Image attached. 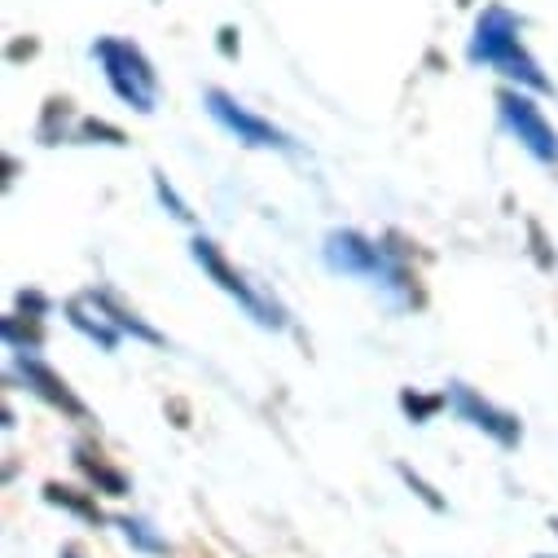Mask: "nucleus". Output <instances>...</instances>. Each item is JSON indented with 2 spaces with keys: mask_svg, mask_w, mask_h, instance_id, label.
<instances>
[{
  "mask_svg": "<svg viewBox=\"0 0 558 558\" xmlns=\"http://www.w3.org/2000/svg\"><path fill=\"white\" fill-rule=\"evenodd\" d=\"M471 58L475 62H488V66H497V71H506L510 80H523V84H532V88H549V80L541 75V66L523 53V45H519V23L506 14V10H488L484 19H480V27H475V40H471Z\"/></svg>",
  "mask_w": 558,
  "mask_h": 558,
  "instance_id": "nucleus-1",
  "label": "nucleus"
},
{
  "mask_svg": "<svg viewBox=\"0 0 558 558\" xmlns=\"http://www.w3.org/2000/svg\"><path fill=\"white\" fill-rule=\"evenodd\" d=\"M97 58H101V66H106L110 88H114L132 110H142V114H150V110H155L159 80H155V66L146 62V53H142V49L128 45V40L106 36V40H97Z\"/></svg>",
  "mask_w": 558,
  "mask_h": 558,
  "instance_id": "nucleus-2",
  "label": "nucleus"
},
{
  "mask_svg": "<svg viewBox=\"0 0 558 558\" xmlns=\"http://www.w3.org/2000/svg\"><path fill=\"white\" fill-rule=\"evenodd\" d=\"M194 259H198V264H203V268L216 277L220 291H229V295H233V300H238V304H242V308H246V313H251L259 326H282V313H277V304L259 300V295L246 287V277H242V272H233V268L225 264V255L216 251V242L198 238V242H194Z\"/></svg>",
  "mask_w": 558,
  "mask_h": 558,
  "instance_id": "nucleus-3",
  "label": "nucleus"
},
{
  "mask_svg": "<svg viewBox=\"0 0 558 558\" xmlns=\"http://www.w3.org/2000/svg\"><path fill=\"white\" fill-rule=\"evenodd\" d=\"M497 101H501V114H506V123L514 128L519 142H523L541 163H558V132L545 123V114H541L527 97H519V93H501Z\"/></svg>",
  "mask_w": 558,
  "mask_h": 558,
  "instance_id": "nucleus-4",
  "label": "nucleus"
},
{
  "mask_svg": "<svg viewBox=\"0 0 558 558\" xmlns=\"http://www.w3.org/2000/svg\"><path fill=\"white\" fill-rule=\"evenodd\" d=\"M207 106H211V114L238 136V142H246V146H272V150H282V146H291L287 142V132H277L268 119H259V114H251V110H242L229 93H220V88H211L207 93Z\"/></svg>",
  "mask_w": 558,
  "mask_h": 558,
  "instance_id": "nucleus-5",
  "label": "nucleus"
},
{
  "mask_svg": "<svg viewBox=\"0 0 558 558\" xmlns=\"http://www.w3.org/2000/svg\"><path fill=\"white\" fill-rule=\"evenodd\" d=\"M330 264L343 272H369V277H387L391 287L404 282V272L383 255V246L365 242L361 233H335L330 238Z\"/></svg>",
  "mask_w": 558,
  "mask_h": 558,
  "instance_id": "nucleus-6",
  "label": "nucleus"
},
{
  "mask_svg": "<svg viewBox=\"0 0 558 558\" xmlns=\"http://www.w3.org/2000/svg\"><path fill=\"white\" fill-rule=\"evenodd\" d=\"M453 400H458V409H462V413L471 417L475 427L493 432V436H497L501 445H514V440H519V423H514L510 413H497L493 404H484V400H480V396H471L466 387H458V391H453Z\"/></svg>",
  "mask_w": 558,
  "mask_h": 558,
  "instance_id": "nucleus-7",
  "label": "nucleus"
},
{
  "mask_svg": "<svg viewBox=\"0 0 558 558\" xmlns=\"http://www.w3.org/2000/svg\"><path fill=\"white\" fill-rule=\"evenodd\" d=\"M23 378H27V387H32L36 396H45L49 404H58V409H66V413L84 417V404L71 396V387H66L49 365H40V361H23Z\"/></svg>",
  "mask_w": 558,
  "mask_h": 558,
  "instance_id": "nucleus-8",
  "label": "nucleus"
}]
</instances>
